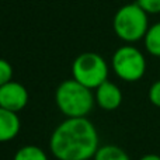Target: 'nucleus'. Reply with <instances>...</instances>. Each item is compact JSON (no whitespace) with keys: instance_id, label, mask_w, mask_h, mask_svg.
<instances>
[{"instance_id":"39448f33","label":"nucleus","mask_w":160,"mask_h":160,"mask_svg":"<svg viewBox=\"0 0 160 160\" xmlns=\"http://www.w3.org/2000/svg\"><path fill=\"white\" fill-rule=\"evenodd\" d=\"M111 68L121 80L133 83L141 80L146 73V58L136 47L124 45L114 52Z\"/></svg>"},{"instance_id":"20e7f679","label":"nucleus","mask_w":160,"mask_h":160,"mask_svg":"<svg viewBox=\"0 0 160 160\" xmlns=\"http://www.w3.org/2000/svg\"><path fill=\"white\" fill-rule=\"evenodd\" d=\"M108 72V63L96 52L80 53L72 63V79L91 90H96L100 84L107 82Z\"/></svg>"},{"instance_id":"9d476101","label":"nucleus","mask_w":160,"mask_h":160,"mask_svg":"<svg viewBox=\"0 0 160 160\" xmlns=\"http://www.w3.org/2000/svg\"><path fill=\"white\" fill-rule=\"evenodd\" d=\"M93 160H131L128 153L117 145H102L97 149Z\"/></svg>"},{"instance_id":"f8f14e48","label":"nucleus","mask_w":160,"mask_h":160,"mask_svg":"<svg viewBox=\"0 0 160 160\" xmlns=\"http://www.w3.org/2000/svg\"><path fill=\"white\" fill-rule=\"evenodd\" d=\"M13 80V66L10 62L0 58V87Z\"/></svg>"},{"instance_id":"0eeeda50","label":"nucleus","mask_w":160,"mask_h":160,"mask_svg":"<svg viewBox=\"0 0 160 160\" xmlns=\"http://www.w3.org/2000/svg\"><path fill=\"white\" fill-rule=\"evenodd\" d=\"M94 100L100 108L105 111H114L122 102V91L115 83L107 80L94 90Z\"/></svg>"},{"instance_id":"f257e3e1","label":"nucleus","mask_w":160,"mask_h":160,"mask_svg":"<svg viewBox=\"0 0 160 160\" xmlns=\"http://www.w3.org/2000/svg\"><path fill=\"white\" fill-rule=\"evenodd\" d=\"M98 148V132L87 117L66 118L49 138V149L58 160H90Z\"/></svg>"},{"instance_id":"ddd939ff","label":"nucleus","mask_w":160,"mask_h":160,"mask_svg":"<svg viewBox=\"0 0 160 160\" xmlns=\"http://www.w3.org/2000/svg\"><path fill=\"white\" fill-rule=\"evenodd\" d=\"M136 4L149 16L160 13V0H136Z\"/></svg>"},{"instance_id":"4468645a","label":"nucleus","mask_w":160,"mask_h":160,"mask_svg":"<svg viewBox=\"0 0 160 160\" xmlns=\"http://www.w3.org/2000/svg\"><path fill=\"white\" fill-rule=\"evenodd\" d=\"M148 97H149V101L155 107L160 108V80H156L155 83H152V86L149 87Z\"/></svg>"},{"instance_id":"2eb2a0df","label":"nucleus","mask_w":160,"mask_h":160,"mask_svg":"<svg viewBox=\"0 0 160 160\" xmlns=\"http://www.w3.org/2000/svg\"><path fill=\"white\" fill-rule=\"evenodd\" d=\"M139 160H160V156L159 155H155V153H148V155L142 156Z\"/></svg>"},{"instance_id":"1a4fd4ad","label":"nucleus","mask_w":160,"mask_h":160,"mask_svg":"<svg viewBox=\"0 0 160 160\" xmlns=\"http://www.w3.org/2000/svg\"><path fill=\"white\" fill-rule=\"evenodd\" d=\"M145 49L152 56L160 58V21L155 22L149 27L143 38Z\"/></svg>"},{"instance_id":"f03ea898","label":"nucleus","mask_w":160,"mask_h":160,"mask_svg":"<svg viewBox=\"0 0 160 160\" xmlns=\"http://www.w3.org/2000/svg\"><path fill=\"white\" fill-rule=\"evenodd\" d=\"M58 110L66 118H86L93 110L96 100L91 88L83 86L75 79L62 82L55 91Z\"/></svg>"},{"instance_id":"9b49d317","label":"nucleus","mask_w":160,"mask_h":160,"mask_svg":"<svg viewBox=\"0 0 160 160\" xmlns=\"http://www.w3.org/2000/svg\"><path fill=\"white\" fill-rule=\"evenodd\" d=\"M13 160H48V156L39 146L25 145L17 150Z\"/></svg>"},{"instance_id":"6e6552de","label":"nucleus","mask_w":160,"mask_h":160,"mask_svg":"<svg viewBox=\"0 0 160 160\" xmlns=\"http://www.w3.org/2000/svg\"><path fill=\"white\" fill-rule=\"evenodd\" d=\"M21 121L17 112L0 107V143L10 142L18 135Z\"/></svg>"},{"instance_id":"7ed1b4c3","label":"nucleus","mask_w":160,"mask_h":160,"mask_svg":"<svg viewBox=\"0 0 160 160\" xmlns=\"http://www.w3.org/2000/svg\"><path fill=\"white\" fill-rule=\"evenodd\" d=\"M149 27V16L136 3L122 6L114 14V32L127 44H133L143 39Z\"/></svg>"},{"instance_id":"423d86ee","label":"nucleus","mask_w":160,"mask_h":160,"mask_svg":"<svg viewBox=\"0 0 160 160\" xmlns=\"http://www.w3.org/2000/svg\"><path fill=\"white\" fill-rule=\"evenodd\" d=\"M28 100H30L28 90L21 83L11 80L0 87V107L2 108L18 114L27 107Z\"/></svg>"}]
</instances>
